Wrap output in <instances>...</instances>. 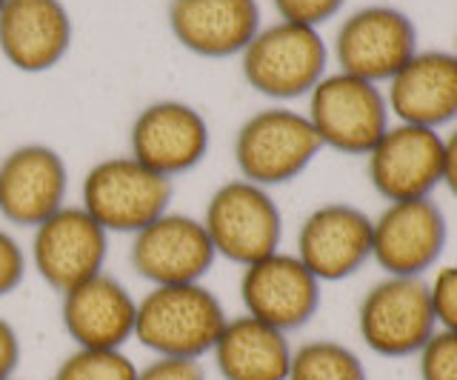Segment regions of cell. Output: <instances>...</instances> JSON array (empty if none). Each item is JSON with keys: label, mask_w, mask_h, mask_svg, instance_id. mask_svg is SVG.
Listing matches in <instances>:
<instances>
[{"label": "cell", "mask_w": 457, "mask_h": 380, "mask_svg": "<svg viewBox=\"0 0 457 380\" xmlns=\"http://www.w3.org/2000/svg\"><path fill=\"white\" fill-rule=\"evenodd\" d=\"M228 320L223 301L206 284L149 286L137 301L135 341L152 358L204 360Z\"/></svg>", "instance_id": "1"}, {"label": "cell", "mask_w": 457, "mask_h": 380, "mask_svg": "<svg viewBox=\"0 0 457 380\" xmlns=\"http://www.w3.org/2000/svg\"><path fill=\"white\" fill-rule=\"evenodd\" d=\"M328 46L320 29L278 21L261 26L240 52V72L249 87L269 101H297L328 75Z\"/></svg>", "instance_id": "2"}, {"label": "cell", "mask_w": 457, "mask_h": 380, "mask_svg": "<svg viewBox=\"0 0 457 380\" xmlns=\"http://www.w3.org/2000/svg\"><path fill=\"white\" fill-rule=\"evenodd\" d=\"M323 152L306 112L269 106L249 115L235 135V166L243 180L271 189L292 183Z\"/></svg>", "instance_id": "3"}, {"label": "cell", "mask_w": 457, "mask_h": 380, "mask_svg": "<svg viewBox=\"0 0 457 380\" xmlns=\"http://www.w3.org/2000/svg\"><path fill=\"white\" fill-rule=\"evenodd\" d=\"M80 198V206L109 235H135L169 212L175 180L152 172L132 154H114L86 172Z\"/></svg>", "instance_id": "4"}, {"label": "cell", "mask_w": 457, "mask_h": 380, "mask_svg": "<svg viewBox=\"0 0 457 380\" xmlns=\"http://www.w3.org/2000/svg\"><path fill=\"white\" fill-rule=\"evenodd\" d=\"M214 255L249 266L275 255L283 244V215L271 192L252 180H226L212 192L206 212L200 218Z\"/></svg>", "instance_id": "5"}, {"label": "cell", "mask_w": 457, "mask_h": 380, "mask_svg": "<svg viewBox=\"0 0 457 380\" xmlns=\"http://www.w3.org/2000/svg\"><path fill=\"white\" fill-rule=\"evenodd\" d=\"M306 118L323 149L366 158L392 126L386 92L378 83L346 72H328L309 92Z\"/></svg>", "instance_id": "6"}, {"label": "cell", "mask_w": 457, "mask_h": 380, "mask_svg": "<svg viewBox=\"0 0 457 380\" xmlns=\"http://www.w3.org/2000/svg\"><path fill=\"white\" fill-rule=\"evenodd\" d=\"M437 332L428 280L386 275L357 303V335L378 358H414Z\"/></svg>", "instance_id": "7"}, {"label": "cell", "mask_w": 457, "mask_h": 380, "mask_svg": "<svg viewBox=\"0 0 457 380\" xmlns=\"http://www.w3.org/2000/svg\"><path fill=\"white\" fill-rule=\"evenodd\" d=\"M335 54L340 72L369 83H389L403 69L418 46V26L397 6H363L343 18L335 35Z\"/></svg>", "instance_id": "8"}, {"label": "cell", "mask_w": 457, "mask_h": 380, "mask_svg": "<svg viewBox=\"0 0 457 380\" xmlns=\"http://www.w3.org/2000/svg\"><path fill=\"white\" fill-rule=\"evenodd\" d=\"M106 260L109 232L83 206H63L35 227L29 263L57 294L106 272Z\"/></svg>", "instance_id": "9"}, {"label": "cell", "mask_w": 457, "mask_h": 380, "mask_svg": "<svg viewBox=\"0 0 457 380\" xmlns=\"http://www.w3.org/2000/svg\"><path fill=\"white\" fill-rule=\"evenodd\" d=\"M237 289L243 315H252L286 335L312 323L323 301L320 280L300 263L295 252L283 249L243 266Z\"/></svg>", "instance_id": "10"}, {"label": "cell", "mask_w": 457, "mask_h": 380, "mask_svg": "<svg viewBox=\"0 0 457 380\" xmlns=\"http://www.w3.org/2000/svg\"><path fill=\"white\" fill-rule=\"evenodd\" d=\"M449 223L435 198L395 201L371 218V260L386 275L423 277L443 258Z\"/></svg>", "instance_id": "11"}, {"label": "cell", "mask_w": 457, "mask_h": 380, "mask_svg": "<svg viewBox=\"0 0 457 380\" xmlns=\"http://www.w3.org/2000/svg\"><path fill=\"white\" fill-rule=\"evenodd\" d=\"M218 260L204 223L192 215L169 212L132 235L129 263L149 286L204 284Z\"/></svg>", "instance_id": "12"}, {"label": "cell", "mask_w": 457, "mask_h": 380, "mask_svg": "<svg viewBox=\"0 0 457 380\" xmlns=\"http://www.w3.org/2000/svg\"><path fill=\"white\" fill-rule=\"evenodd\" d=\"M366 172L386 203L432 198L443 180V135L392 123L366 154Z\"/></svg>", "instance_id": "13"}, {"label": "cell", "mask_w": 457, "mask_h": 380, "mask_svg": "<svg viewBox=\"0 0 457 380\" xmlns=\"http://www.w3.org/2000/svg\"><path fill=\"white\" fill-rule=\"evenodd\" d=\"M209 144L206 118L183 101H154L143 106L129 129V154L169 180L204 163Z\"/></svg>", "instance_id": "14"}, {"label": "cell", "mask_w": 457, "mask_h": 380, "mask_svg": "<svg viewBox=\"0 0 457 380\" xmlns=\"http://www.w3.org/2000/svg\"><path fill=\"white\" fill-rule=\"evenodd\" d=\"M295 255L320 284L349 280L371 260V218L343 201L312 209L297 229Z\"/></svg>", "instance_id": "15"}, {"label": "cell", "mask_w": 457, "mask_h": 380, "mask_svg": "<svg viewBox=\"0 0 457 380\" xmlns=\"http://www.w3.org/2000/svg\"><path fill=\"white\" fill-rule=\"evenodd\" d=\"M69 169L46 144H23L0 161V215L14 227L35 229L66 206Z\"/></svg>", "instance_id": "16"}, {"label": "cell", "mask_w": 457, "mask_h": 380, "mask_svg": "<svg viewBox=\"0 0 457 380\" xmlns=\"http://www.w3.org/2000/svg\"><path fill=\"white\" fill-rule=\"evenodd\" d=\"M137 298L100 272L61 294V326L78 349H123L135 341Z\"/></svg>", "instance_id": "17"}, {"label": "cell", "mask_w": 457, "mask_h": 380, "mask_svg": "<svg viewBox=\"0 0 457 380\" xmlns=\"http://www.w3.org/2000/svg\"><path fill=\"white\" fill-rule=\"evenodd\" d=\"M169 32L197 58H235L261 32L257 0H169Z\"/></svg>", "instance_id": "18"}, {"label": "cell", "mask_w": 457, "mask_h": 380, "mask_svg": "<svg viewBox=\"0 0 457 380\" xmlns=\"http://www.w3.org/2000/svg\"><path fill=\"white\" fill-rule=\"evenodd\" d=\"M386 103L397 123L440 132L457 120V58L454 52H418L386 83Z\"/></svg>", "instance_id": "19"}, {"label": "cell", "mask_w": 457, "mask_h": 380, "mask_svg": "<svg viewBox=\"0 0 457 380\" xmlns=\"http://www.w3.org/2000/svg\"><path fill=\"white\" fill-rule=\"evenodd\" d=\"M71 46L63 0H6L0 9V54L26 75L49 72Z\"/></svg>", "instance_id": "20"}, {"label": "cell", "mask_w": 457, "mask_h": 380, "mask_svg": "<svg viewBox=\"0 0 457 380\" xmlns=\"http://www.w3.org/2000/svg\"><path fill=\"white\" fill-rule=\"evenodd\" d=\"M289 335L252 315L228 318L209 358L223 380H286L292 363Z\"/></svg>", "instance_id": "21"}, {"label": "cell", "mask_w": 457, "mask_h": 380, "mask_svg": "<svg viewBox=\"0 0 457 380\" xmlns=\"http://www.w3.org/2000/svg\"><path fill=\"white\" fill-rule=\"evenodd\" d=\"M286 380H369V372L352 346L318 337L295 346Z\"/></svg>", "instance_id": "22"}, {"label": "cell", "mask_w": 457, "mask_h": 380, "mask_svg": "<svg viewBox=\"0 0 457 380\" xmlns=\"http://www.w3.org/2000/svg\"><path fill=\"white\" fill-rule=\"evenodd\" d=\"M137 363L123 349H71L49 380H135Z\"/></svg>", "instance_id": "23"}, {"label": "cell", "mask_w": 457, "mask_h": 380, "mask_svg": "<svg viewBox=\"0 0 457 380\" xmlns=\"http://www.w3.org/2000/svg\"><path fill=\"white\" fill-rule=\"evenodd\" d=\"M414 358L420 380H457V332L437 329Z\"/></svg>", "instance_id": "24"}, {"label": "cell", "mask_w": 457, "mask_h": 380, "mask_svg": "<svg viewBox=\"0 0 457 380\" xmlns=\"http://www.w3.org/2000/svg\"><path fill=\"white\" fill-rule=\"evenodd\" d=\"M428 298H432L437 329L457 332V263L437 266L435 277L428 280Z\"/></svg>", "instance_id": "25"}, {"label": "cell", "mask_w": 457, "mask_h": 380, "mask_svg": "<svg viewBox=\"0 0 457 380\" xmlns=\"http://www.w3.org/2000/svg\"><path fill=\"white\" fill-rule=\"evenodd\" d=\"M271 4H275L280 21L320 29L323 23L337 15L346 0H271Z\"/></svg>", "instance_id": "26"}, {"label": "cell", "mask_w": 457, "mask_h": 380, "mask_svg": "<svg viewBox=\"0 0 457 380\" xmlns=\"http://www.w3.org/2000/svg\"><path fill=\"white\" fill-rule=\"evenodd\" d=\"M26 272H29V255L23 252V246L6 229H0V298L18 292Z\"/></svg>", "instance_id": "27"}, {"label": "cell", "mask_w": 457, "mask_h": 380, "mask_svg": "<svg viewBox=\"0 0 457 380\" xmlns=\"http://www.w3.org/2000/svg\"><path fill=\"white\" fill-rule=\"evenodd\" d=\"M135 380H206V369H204V360L152 358L146 366H137Z\"/></svg>", "instance_id": "28"}, {"label": "cell", "mask_w": 457, "mask_h": 380, "mask_svg": "<svg viewBox=\"0 0 457 380\" xmlns=\"http://www.w3.org/2000/svg\"><path fill=\"white\" fill-rule=\"evenodd\" d=\"M21 366V335L0 315V380L18 375Z\"/></svg>", "instance_id": "29"}, {"label": "cell", "mask_w": 457, "mask_h": 380, "mask_svg": "<svg viewBox=\"0 0 457 380\" xmlns=\"http://www.w3.org/2000/svg\"><path fill=\"white\" fill-rule=\"evenodd\" d=\"M440 186H446L449 194L457 201V126L443 137V180Z\"/></svg>", "instance_id": "30"}, {"label": "cell", "mask_w": 457, "mask_h": 380, "mask_svg": "<svg viewBox=\"0 0 457 380\" xmlns=\"http://www.w3.org/2000/svg\"><path fill=\"white\" fill-rule=\"evenodd\" d=\"M4 380H23V377H18V375H12V377H4Z\"/></svg>", "instance_id": "31"}, {"label": "cell", "mask_w": 457, "mask_h": 380, "mask_svg": "<svg viewBox=\"0 0 457 380\" xmlns=\"http://www.w3.org/2000/svg\"><path fill=\"white\" fill-rule=\"evenodd\" d=\"M454 58H457V37H454Z\"/></svg>", "instance_id": "32"}, {"label": "cell", "mask_w": 457, "mask_h": 380, "mask_svg": "<svg viewBox=\"0 0 457 380\" xmlns=\"http://www.w3.org/2000/svg\"><path fill=\"white\" fill-rule=\"evenodd\" d=\"M4 4H6V0H0V9H4Z\"/></svg>", "instance_id": "33"}]
</instances>
